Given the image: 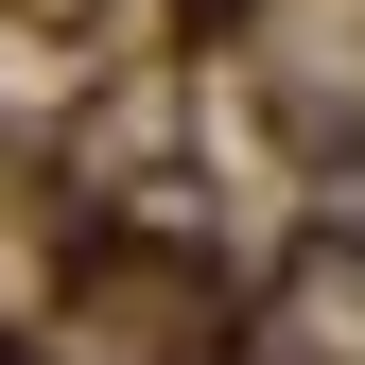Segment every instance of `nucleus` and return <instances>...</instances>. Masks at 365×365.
Here are the masks:
<instances>
[{
    "label": "nucleus",
    "mask_w": 365,
    "mask_h": 365,
    "mask_svg": "<svg viewBox=\"0 0 365 365\" xmlns=\"http://www.w3.org/2000/svg\"><path fill=\"white\" fill-rule=\"evenodd\" d=\"M0 365H53V348H18V331H0Z\"/></svg>",
    "instance_id": "1"
}]
</instances>
